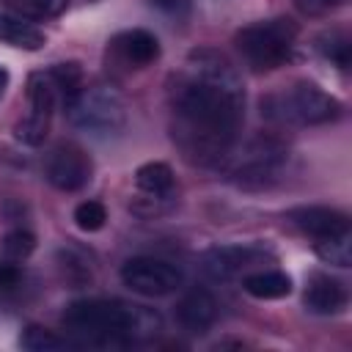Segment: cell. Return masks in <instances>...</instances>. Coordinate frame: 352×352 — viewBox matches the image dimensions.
I'll list each match as a JSON object with an SVG mask.
<instances>
[{"label": "cell", "instance_id": "19", "mask_svg": "<svg viewBox=\"0 0 352 352\" xmlns=\"http://www.w3.org/2000/svg\"><path fill=\"white\" fill-rule=\"evenodd\" d=\"M316 256L327 264H336V267H349L352 264V234H336V236H324V239H316L314 245Z\"/></svg>", "mask_w": 352, "mask_h": 352}, {"label": "cell", "instance_id": "11", "mask_svg": "<svg viewBox=\"0 0 352 352\" xmlns=\"http://www.w3.org/2000/svg\"><path fill=\"white\" fill-rule=\"evenodd\" d=\"M302 302L311 314H319V316H333V314H341L349 302V294H346V286L333 278V275H324V272H316L305 280V292H302Z\"/></svg>", "mask_w": 352, "mask_h": 352}, {"label": "cell", "instance_id": "9", "mask_svg": "<svg viewBox=\"0 0 352 352\" xmlns=\"http://www.w3.org/2000/svg\"><path fill=\"white\" fill-rule=\"evenodd\" d=\"M91 173H94L91 157L80 146H74V143L55 146L50 151L47 162H44L47 182L55 190H60V192H77V190H82L91 182Z\"/></svg>", "mask_w": 352, "mask_h": 352}, {"label": "cell", "instance_id": "22", "mask_svg": "<svg viewBox=\"0 0 352 352\" xmlns=\"http://www.w3.org/2000/svg\"><path fill=\"white\" fill-rule=\"evenodd\" d=\"M74 223L80 231H99L104 223H107V209L99 204V201H82L77 204L74 209Z\"/></svg>", "mask_w": 352, "mask_h": 352}, {"label": "cell", "instance_id": "16", "mask_svg": "<svg viewBox=\"0 0 352 352\" xmlns=\"http://www.w3.org/2000/svg\"><path fill=\"white\" fill-rule=\"evenodd\" d=\"M135 187L151 201H165L173 195V170L168 162H146L135 170Z\"/></svg>", "mask_w": 352, "mask_h": 352}, {"label": "cell", "instance_id": "21", "mask_svg": "<svg viewBox=\"0 0 352 352\" xmlns=\"http://www.w3.org/2000/svg\"><path fill=\"white\" fill-rule=\"evenodd\" d=\"M316 47H319V52H322L327 60H333L338 69H346V66H349V38H346L344 33H338V30L324 33Z\"/></svg>", "mask_w": 352, "mask_h": 352}, {"label": "cell", "instance_id": "15", "mask_svg": "<svg viewBox=\"0 0 352 352\" xmlns=\"http://www.w3.org/2000/svg\"><path fill=\"white\" fill-rule=\"evenodd\" d=\"M0 41L16 47V50H41L47 36L38 25H33V19H25L19 14H0Z\"/></svg>", "mask_w": 352, "mask_h": 352}, {"label": "cell", "instance_id": "2", "mask_svg": "<svg viewBox=\"0 0 352 352\" xmlns=\"http://www.w3.org/2000/svg\"><path fill=\"white\" fill-rule=\"evenodd\" d=\"M146 322H151V316L143 314L138 305H126L121 300H104V297L74 300L63 311L66 330L96 344L126 341L138 330H143Z\"/></svg>", "mask_w": 352, "mask_h": 352}, {"label": "cell", "instance_id": "12", "mask_svg": "<svg viewBox=\"0 0 352 352\" xmlns=\"http://www.w3.org/2000/svg\"><path fill=\"white\" fill-rule=\"evenodd\" d=\"M292 226H297L302 234H311L314 239L336 236L349 231V217L330 206H297L289 212Z\"/></svg>", "mask_w": 352, "mask_h": 352}, {"label": "cell", "instance_id": "7", "mask_svg": "<svg viewBox=\"0 0 352 352\" xmlns=\"http://www.w3.org/2000/svg\"><path fill=\"white\" fill-rule=\"evenodd\" d=\"M121 283L140 294V297H168L173 292L182 289L184 283V272L165 261V258H154V256H135L129 261H124L121 267Z\"/></svg>", "mask_w": 352, "mask_h": 352}, {"label": "cell", "instance_id": "14", "mask_svg": "<svg viewBox=\"0 0 352 352\" xmlns=\"http://www.w3.org/2000/svg\"><path fill=\"white\" fill-rule=\"evenodd\" d=\"M113 47L132 66H148V63H154L160 58V41H157V36H151L143 28H135V30H126V33L116 36Z\"/></svg>", "mask_w": 352, "mask_h": 352}, {"label": "cell", "instance_id": "20", "mask_svg": "<svg viewBox=\"0 0 352 352\" xmlns=\"http://www.w3.org/2000/svg\"><path fill=\"white\" fill-rule=\"evenodd\" d=\"M8 8L25 19H50L66 11L69 0H6Z\"/></svg>", "mask_w": 352, "mask_h": 352}, {"label": "cell", "instance_id": "1", "mask_svg": "<svg viewBox=\"0 0 352 352\" xmlns=\"http://www.w3.org/2000/svg\"><path fill=\"white\" fill-rule=\"evenodd\" d=\"M245 121L239 72L217 50H195L170 82V135L184 160L220 168L236 151Z\"/></svg>", "mask_w": 352, "mask_h": 352}, {"label": "cell", "instance_id": "5", "mask_svg": "<svg viewBox=\"0 0 352 352\" xmlns=\"http://www.w3.org/2000/svg\"><path fill=\"white\" fill-rule=\"evenodd\" d=\"M63 104L69 121L94 138H110L126 124V104L110 85H80Z\"/></svg>", "mask_w": 352, "mask_h": 352}, {"label": "cell", "instance_id": "17", "mask_svg": "<svg viewBox=\"0 0 352 352\" xmlns=\"http://www.w3.org/2000/svg\"><path fill=\"white\" fill-rule=\"evenodd\" d=\"M242 289L256 300H280L292 292V278L280 270H256L242 278Z\"/></svg>", "mask_w": 352, "mask_h": 352}, {"label": "cell", "instance_id": "18", "mask_svg": "<svg viewBox=\"0 0 352 352\" xmlns=\"http://www.w3.org/2000/svg\"><path fill=\"white\" fill-rule=\"evenodd\" d=\"M19 346L28 352H60V349H69L72 341H66L63 336L41 327V324H28L19 336Z\"/></svg>", "mask_w": 352, "mask_h": 352}, {"label": "cell", "instance_id": "24", "mask_svg": "<svg viewBox=\"0 0 352 352\" xmlns=\"http://www.w3.org/2000/svg\"><path fill=\"white\" fill-rule=\"evenodd\" d=\"M344 3H346V0H297L300 11H305V14H311V16L330 14V11H336L338 6H344Z\"/></svg>", "mask_w": 352, "mask_h": 352}, {"label": "cell", "instance_id": "27", "mask_svg": "<svg viewBox=\"0 0 352 352\" xmlns=\"http://www.w3.org/2000/svg\"><path fill=\"white\" fill-rule=\"evenodd\" d=\"M6 85H8V72L0 66V96H3V91H6Z\"/></svg>", "mask_w": 352, "mask_h": 352}, {"label": "cell", "instance_id": "10", "mask_svg": "<svg viewBox=\"0 0 352 352\" xmlns=\"http://www.w3.org/2000/svg\"><path fill=\"white\" fill-rule=\"evenodd\" d=\"M270 253L258 245H223L204 253V270L214 280H231L245 278L248 272H256L267 264Z\"/></svg>", "mask_w": 352, "mask_h": 352}, {"label": "cell", "instance_id": "23", "mask_svg": "<svg viewBox=\"0 0 352 352\" xmlns=\"http://www.w3.org/2000/svg\"><path fill=\"white\" fill-rule=\"evenodd\" d=\"M33 248H36V236L30 231H22V228L8 231L6 239H3V250L11 261H25L33 253Z\"/></svg>", "mask_w": 352, "mask_h": 352}, {"label": "cell", "instance_id": "13", "mask_svg": "<svg viewBox=\"0 0 352 352\" xmlns=\"http://www.w3.org/2000/svg\"><path fill=\"white\" fill-rule=\"evenodd\" d=\"M176 316L182 322L184 330L190 333H206L214 319H217V302L206 289H190L179 305H176Z\"/></svg>", "mask_w": 352, "mask_h": 352}, {"label": "cell", "instance_id": "4", "mask_svg": "<svg viewBox=\"0 0 352 352\" xmlns=\"http://www.w3.org/2000/svg\"><path fill=\"white\" fill-rule=\"evenodd\" d=\"M297 33H300L297 22H292L286 16H275V19H261V22L245 25L242 30H236L234 44H236L242 60L253 72H272L292 58Z\"/></svg>", "mask_w": 352, "mask_h": 352}, {"label": "cell", "instance_id": "3", "mask_svg": "<svg viewBox=\"0 0 352 352\" xmlns=\"http://www.w3.org/2000/svg\"><path fill=\"white\" fill-rule=\"evenodd\" d=\"M261 113L275 121V124H289V126H316V124H330L341 116V102L322 91L316 82L300 80L289 88H280L270 94L261 102Z\"/></svg>", "mask_w": 352, "mask_h": 352}, {"label": "cell", "instance_id": "8", "mask_svg": "<svg viewBox=\"0 0 352 352\" xmlns=\"http://www.w3.org/2000/svg\"><path fill=\"white\" fill-rule=\"evenodd\" d=\"M28 116L16 124V140H22L25 146H38L44 143L50 124H52V113L58 104V88L52 82V77L47 72H36L28 80Z\"/></svg>", "mask_w": 352, "mask_h": 352}, {"label": "cell", "instance_id": "26", "mask_svg": "<svg viewBox=\"0 0 352 352\" xmlns=\"http://www.w3.org/2000/svg\"><path fill=\"white\" fill-rule=\"evenodd\" d=\"M151 3L160 6V8L168 11V14H179V11L187 8V0H151Z\"/></svg>", "mask_w": 352, "mask_h": 352}, {"label": "cell", "instance_id": "25", "mask_svg": "<svg viewBox=\"0 0 352 352\" xmlns=\"http://www.w3.org/2000/svg\"><path fill=\"white\" fill-rule=\"evenodd\" d=\"M19 280H22L19 267L11 264V261H0V289H3V292H11V289L19 286Z\"/></svg>", "mask_w": 352, "mask_h": 352}, {"label": "cell", "instance_id": "6", "mask_svg": "<svg viewBox=\"0 0 352 352\" xmlns=\"http://www.w3.org/2000/svg\"><path fill=\"white\" fill-rule=\"evenodd\" d=\"M286 157H289V151L278 138L258 135L239 154L234 151L226 165H228V173L234 176L236 184H242V187H267L270 182L278 179Z\"/></svg>", "mask_w": 352, "mask_h": 352}]
</instances>
